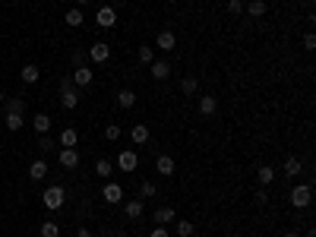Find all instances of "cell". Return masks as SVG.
<instances>
[{"mask_svg":"<svg viewBox=\"0 0 316 237\" xmlns=\"http://www.w3.org/2000/svg\"><path fill=\"white\" fill-rule=\"evenodd\" d=\"M41 203H45V209H51V212H57L64 203H67V193H64V187H48L45 190V196H41Z\"/></svg>","mask_w":316,"mask_h":237,"instance_id":"6da1fadb","label":"cell"},{"mask_svg":"<svg viewBox=\"0 0 316 237\" xmlns=\"http://www.w3.org/2000/svg\"><path fill=\"white\" fill-rule=\"evenodd\" d=\"M310 199H313V187H310V184H297V187L291 190V206H294V209H307Z\"/></svg>","mask_w":316,"mask_h":237,"instance_id":"7a4b0ae2","label":"cell"},{"mask_svg":"<svg viewBox=\"0 0 316 237\" xmlns=\"http://www.w3.org/2000/svg\"><path fill=\"white\" fill-rule=\"evenodd\" d=\"M76 104H79V92L70 85V79H64V85H60V107H64V111H73Z\"/></svg>","mask_w":316,"mask_h":237,"instance_id":"3957f363","label":"cell"},{"mask_svg":"<svg viewBox=\"0 0 316 237\" xmlns=\"http://www.w3.org/2000/svg\"><path fill=\"white\" fill-rule=\"evenodd\" d=\"M117 171H136V165H139V155L133 152V149H123L120 155H117Z\"/></svg>","mask_w":316,"mask_h":237,"instance_id":"277c9868","label":"cell"},{"mask_svg":"<svg viewBox=\"0 0 316 237\" xmlns=\"http://www.w3.org/2000/svg\"><path fill=\"white\" fill-rule=\"evenodd\" d=\"M101 199L108 206H117L120 199H123V187L120 184H114V180H111V184H104V190H101Z\"/></svg>","mask_w":316,"mask_h":237,"instance_id":"5b68a950","label":"cell"},{"mask_svg":"<svg viewBox=\"0 0 316 237\" xmlns=\"http://www.w3.org/2000/svg\"><path fill=\"white\" fill-rule=\"evenodd\" d=\"M89 57H92V63H108L111 60V48L104 41H95V45L89 48Z\"/></svg>","mask_w":316,"mask_h":237,"instance_id":"8992f818","label":"cell"},{"mask_svg":"<svg viewBox=\"0 0 316 237\" xmlns=\"http://www.w3.org/2000/svg\"><path fill=\"white\" fill-rule=\"evenodd\" d=\"M95 23H98L101 29H111V26L117 23V10H114V7H101V10L95 13Z\"/></svg>","mask_w":316,"mask_h":237,"instance_id":"52a82bcc","label":"cell"},{"mask_svg":"<svg viewBox=\"0 0 316 237\" xmlns=\"http://www.w3.org/2000/svg\"><path fill=\"white\" fill-rule=\"evenodd\" d=\"M155 171H158L161 177H174V171H177L174 158H171V155H158V161H155Z\"/></svg>","mask_w":316,"mask_h":237,"instance_id":"ba28073f","label":"cell"},{"mask_svg":"<svg viewBox=\"0 0 316 237\" xmlns=\"http://www.w3.org/2000/svg\"><path fill=\"white\" fill-rule=\"evenodd\" d=\"M57 161H60L67 171H73V168L79 165V152H76V149H60V152H57Z\"/></svg>","mask_w":316,"mask_h":237,"instance_id":"9c48e42d","label":"cell"},{"mask_svg":"<svg viewBox=\"0 0 316 237\" xmlns=\"http://www.w3.org/2000/svg\"><path fill=\"white\" fill-rule=\"evenodd\" d=\"M149 70H152V76H155L158 82H164V79L171 76V63H168V60H152V63H149Z\"/></svg>","mask_w":316,"mask_h":237,"instance_id":"30bf717a","label":"cell"},{"mask_svg":"<svg viewBox=\"0 0 316 237\" xmlns=\"http://www.w3.org/2000/svg\"><path fill=\"white\" fill-rule=\"evenodd\" d=\"M76 142H79V133L73 130V126L60 130V139H57V145H60V149H76Z\"/></svg>","mask_w":316,"mask_h":237,"instance_id":"8fae6325","label":"cell"},{"mask_svg":"<svg viewBox=\"0 0 316 237\" xmlns=\"http://www.w3.org/2000/svg\"><path fill=\"white\" fill-rule=\"evenodd\" d=\"M244 10H247V16H253V19H259V16H266L269 4H266V0H247V4H244Z\"/></svg>","mask_w":316,"mask_h":237,"instance_id":"7c38bea8","label":"cell"},{"mask_svg":"<svg viewBox=\"0 0 316 237\" xmlns=\"http://www.w3.org/2000/svg\"><path fill=\"white\" fill-rule=\"evenodd\" d=\"M155 45H158L161 51H174V48H177V38H174V32H171V29H164V32H158V38H155Z\"/></svg>","mask_w":316,"mask_h":237,"instance_id":"4fadbf2b","label":"cell"},{"mask_svg":"<svg viewBox=\"0 0 316 237\" xmlns=\"http://www.w3.org/2000/svg\"><path fill=\"white\" fill-rule=\"evenodd\" d=\"M38 76H41V70L35 67V63H26V67L19 70V79H23L26 85H35V82H38Z\"/></svg>","mask_w":316,"mask_h":237,"instance_id":"5bb4252c","label":"cell"},{"mask_svg":"<svg viewBox=\"0 0 316 237\" xmlns=\"http://www.w3.org/2000/svg\"><path fill=\"white\" fill-rule=\"evenodd\" d=\"M4 123H7V130H10V133H19V130H23V123H26V117H23L19 111H7Z\"/></svg>","mask_w":316,"mask_h":237,"instance_id":"9a60e30c","label":"cell"},{"mask_svg":"<svg viewBox=\"0 0 316 237\" xmlns=\"http://www.w3.org/2000/svg\"><path fill=\"white\" fill-rule=\"evenodd\" d=\"M215 111H218L215 95H202V98H199V114H202V117H212Z\"/></svg>","mask_w":316,"mask_h":237,"instance_id":"2e32d148","label":"cell"},{"mask_svg":"<svg viewBox=\"0 0 316 237\" xmlns=\"http://www.w3.org/2000/svg\"><path fill=\"white\" fill-rule=\"evenodd\" d=\"M130 139H133L136 145H145V142H149V126H145V123H133V130H130Z\"/></svg>","mask_w":316,"mask_h":237,"instance_id":"e0dca14e","label":"cell"},{"mask_svg":"<svg viewBox=\"0 0 316 237\" xmlns=\"http://www.w3.org/2000/svg\"><path fill=\"white\" fill-rule=\"evenodd\" d=\"M92 79H95V73H92L89 67H76V70H73V82H76V85H89Z\"/></svg>","mask_w":316,"mask_h":237,"instance_id":"ac0fdd59","label":"cell"},{"mask_svg":"<svg viewBox=\"0 0 316 237\" xmlns=\"http://www.w3.org/2000/svg\"><path fill=\"white\" fill-rule=\"evenodd\" d=\"M152 218H155V225H171L174 222V209L171 206H161V209H155Z\"/></svg>","mask_w":316,"mask_h":237,"instance_id":"d6986e66","label":"cell"},{"mask_svg":"<svg viewBox=\"0 0 316 237\" xmlns=\"http://www.w3.org/2000/svg\"><path fill=\"white\" fill-rule=\"evenodd\" d=\"M51 123H54V120H51L48 114H35V117H32V126H35V133H41V136H45V133L51 130Z\"/></svg>","mask_w":316,"mask_h":237,"instance_id":"ffe728a7","label":"cell"},{"mask_svg":"<svg viewBox=\"0 0 316 237\" xmlns=\"http://www.w3.org/2000/svg\"><path fill=\"white\" fill-rule=\"evenodd\" d=\"M48 174V161L45 158H38V161H32V165H29V177L32 180H41Z\"/></svg>","mask_w":316,"mask_h":237,"instance_id":"44dd1931","label":"cell"},{"mask_svg":"<svg viewBox=\"0 0 316 237\" xmlns=\"http://www.w3.org/2000/svg\"><path fill=\"white\" fill-rule=\"evenodd\" d=\"M82 23H86V16H82V10H79V7L67 10V26H70V29H79Z\"/></svg>","mask_w":316,"mask_h":237,"instance_id":"7402d4cb","label":"cell"},{"mask_svg":"<svg viewBox=\"0 0 316 237\" xmlns=\"http://www.w3.org/2000/svg\"><path fill=\"white\" fill-rule=\"evenodd\" d=\"M117 104L120 107H133L136 104V92H133V89H120V92H117Z\"/></svg>","mask_w":316,"mask_h":237,"instance_id":"603a6c76","label":"cell"},{"mask_svg":"<svg viewBox=\"0 0 316 237\" xmlns=\"http://www.w3.org/2000/svg\"><path fill=\"white\" fill-rule=\"evenodd\" d=\"M142 206H145L142 199H130V203L123 206V215H127V218H139V215H142Z\"/></svg>","mask_w":316,"mask_h":237,"instance_id":"cb8c5ba5","label":"cell"},{"mask_svg":"<svg viewBox=\"0 0 316 237\" xmlns=\"http://www.w3.org/2000/svg\"><path fill=\"white\" fill-rule=\"evenodd\" d=\"M256 180H259V184H263V187H269L272 180H275V168H272V165H263V168L256 171Z\"/></svg>","mask_w":316,"mask_h":237,"instance_id":"d4e9b609","label":"cell"},{"mask_svg":"<svg viewBox=\"0 0 316 237\" xmlns=\"http://www.w3.org/2000/svg\"><path fill=\"white\" fill-rule=\"evenodd\" d=\"M301 171H304V161L291 155V158L285 161V174H288V177H297V174H301Z\"/></svg>","mask_w":316,"mask_h":237,"instance_id":"484cf974","label":"cell"},{"mask_svg":"<svg viewBox=\"0 0 316 237\" xmlns=\"http://www.w3.org/2000/svg\"><path fill=\"white\" fill-rule=\"evenodd\" d=\"M95 174L108 180L111 174H114V165H111V161H108V158H98V161H95Z\"/></svg>","mask_w":316,"mask_h":237,"instance_id":"4316f807","label":"cell"},{"mask_svg":"<svg viewBox=\"0 0 316 237\" xmlns=\"http://www.w3.org/2000/svg\"><path fill=\"white\" fill-rule=\"evenodd\" d=\"M196 89H199V79H196V76H183V79H180V92H183V95H193Z\"/></svg>","mask_w":316,"mask_h":237,"instance_id":"83f0119b","label":"cell"},{"mask_svg":"<svg viewBox=\"0 0 316 237\" xmlns=\"http://www.w3.org/2000/svg\"><path fill=\"white\" fill-rule=\"evenodd\" d=\"M41 237H60V225L57 222H41Z\"/></svg>","mask_w":316,"mask_h":237,"instance_id":"f1b7e54d","label":"cell"},{"mask_svg":"<svg viewBox=\"0 0 316 237\" xmlns=\"http://www.w3.org/2000/svg\"><path fill=\"white\" fill-rule=\"evenodd\" d=\"M104 139H108V142H117V139H120V123H108V126H104Z\"/></svg>","mask_w":316,"mask_h":237,"instance_id":"f546056e","label":"cell"},{"mask_svg":"<svg viewBox=\"0 0 316 237\" xmlns=\"http://www.w3.org/2000/svg\"><path fill=\"white\" fill-rule=\"evenodd\" d=\"M177 234H180V237H193V234H196V225H193V222H177Z\"/></svg>","mask_w":316,"mask_h":237,"instance_id":"4dcf8cb0","label":"cell"},{"mask_svg":"<svg viewBox=\"0 0 316 237\" xmlns=\"http://www.w3.org/2000/svg\"><path fill=\"white\" fill-rule=\"evenodd\" d=\"M139 60H142V63L149 67V63H152V60H155V51H152V48H149V45H142V48H139Z\"/></svg>","mask_w":316,"mask_h":237,"instance_id":"1f68e13d","label":"cell"},{"mask_svg":"<svg viewBox=\"0 0 316 237\" xmlns=\"http://www.w3.org/2000/svg\"><path fill=\"white\" fill-rule=\"evenodd\" d=\"M139 193H142V196H139V199H149V196H155V193H158V187H155V184H152V180H145V184H142V187H139Z\"/></svg>","mask_w":316,"mask_h":237,"instance_id":"d6a6232c","label":"cell"},{"mask_svg":"<svg viewBox=\"0 0 316 237\" xmlns=\"http://www.w3.org/2000/svg\"><path fill=\"white\" fill-rule=\"evenodd\" d=\"M7 111H19V114H26V101H23V98H10V101H7Z\"/></svg>","mask_w":316,"mask_h":237,"instance_id":"836d02e7","label":"cell"},{"mask_svg":"<svg viewBox=\"0 0 316 237\" xmlns=\"http://www.w3.org/2000/svg\"><path fill=\"white\" fill-rule=\"evenodd\" d=\"M228 13H231V16L244 13V0H228Z\"/></svg>","mask_w":316,"mask_h":237,"instance_id":"e575fe53","label":"cell"},{"mask_svg":"<svg viewBox=\"0 0 316 237\" xmlns=\"http://www.w3.org/2000/svg\"><path fill=\"white\" fill-rule=\"evenodd\" d=\"M54 145H57V142H54V139H48V133H45V136L38 139V149H41V152H51Z\"/></svg>","mask_w":316,"mask_h":237,"instance_id":"d590c367","label":"cell"},{"mask_svg":"<svg viewBox=\"0 0 316 237\" xmlns=\"http://www.w3.org/2000/svg\"><path fill=\"white\" fill-rule=\"evenodd\" d=\"M304 48H307V51H313V48H316V35H313V32H307V35H304Z\"/></svg>","mask_w":316,"mask_h":237,"instance_id":"8d00e7d4","label":"cell"},{"mask_svg":"<svg viewBox=\"0 0 316 237\" xmlns=\"http://www.w3.org/2000/svg\"><path fill=\"white\" fill-rule=\"evenodd\" d=\"M149 237H171V234H168V228H164V225H155Z\"/></svg>","mask_w":316,"mask_h":237,"instance_id":"74e56055","label":"cell"},{"mask_svg":"<svg viewBox=\"0 0 316 237\" xmlns=\"http://www.w3.org/2000/svg\"><path fill=\"white\" fill-rule=\"evenodd\" d=\"M82 60H86V54H82V51H73V63H76V67H86Z\"/></svg>","mask_w":316,"mask_h":237,"instance_id":"f35d334b","label":"cell"},{"mask_svg":"<svg viewBox=\"0 0 316 237\" xmlns=\"http://www.w3.org/2000/svg\"><path fill=\"white\" fill-rule=\"evenodd\" d=\"M266 199H269V193H266V190H259V193H256V203H259V206H266Z\"/></svg>","mask_w":316,"mask_h":237,"instance_id":"ab89813d","label":"cell"},{"mask_svg":"<svg viewBox=\"0 0 316 237\" xmlns=\"http://www.w3.org/2000/svg\"><path fill=\"white\" fill-rule=\"evenodd\" d=\"M76 237H92V231H89V228H79V231H76Z\"/></svg>","mask_w":316,"mask_h":237,"instance_id":"60d3db41","label":"cell"},{"mask_svg":"<svg viewBox=\"0 0 316 237\" xmlns=\"http://www.w3.org/2000/svg\"><path fill=\"white\" fill-rule=\"evenodd\" d=\"M282 237H297V231H285V234H282Z\"/></svg>","mask_w":316,"mask_h":237,"instance_id":"b9f144b4","label":"cell"},{"mask_svg":"<svg viewBox=\"0 0 316 237\" xmlns=\"http://www.w3.org/2000/svg\"><path fill=\"white\" fill-rule=\"evenodd\" d=\"M76 4H79V7H82V4H89V0H76Z\"/></svg>","mask_w":316,"mask_h":237,"instance_id":"7bdbcfd3","label":"cell"},{"mask_svg":"<svg viewBox=\"0 0 316 237\" xmlns=\"http://www.w3.org/2000/svg\"><path fill=\"white\" fill-rule=\"evenodd\" d=\"M114 237H130V234H114Z\"/></svg>","mask_w":316,"mask_h":237,"instance_id":"ee69618b","label":"cell"},{"mask_svg":"<svg viewBox=\"0 0 316 237\" xmlns=\"http://www.w3.org/2000/svg\"><path fill=\"white\" fill-rule=\"evenodd\" d=\"M0 101H4V89H0Z\"/></svg>","mask_w":316,"mask_h":237,"instance_id":"f6af8a7d","label":"cell"},{"mask_svg":"<svg viewBox=\"0 0 316 237\" xmlns=\"http://www.w3.org/2000/svg\"><path fill=\"white\" fill-rule=\"evenodd\" d=\"M0 38H4V29H0Z\"/></svg>","mask_w":316,"mask_h":237,"instance_id":"bcb514c9","label":"cell"}]
</instances>
